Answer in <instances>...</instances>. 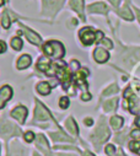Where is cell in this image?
<instances>
[{
  "label": "cell",
  "mask_w": 140,
  "mask_h": 156,
  "mask_svg": "<svg viewBox=\"0 0 140 156\" xmlns=\"http://www.w3.org/2000/svg\"><path fill=\"white\" fill-rule=\"evenodd\" d=\"M43 52L51 58H61L65 53L63 44L58 41H49L48 43H46L43 47Z\"/></svg>",
  "instance_id": "1"
},
{
  "label": "cell",
  "mask_w": 140,
  "mask_h": 156,
  "mask_svg": "<svg viewBox=\"0 0 140 156\" xmlns=\"http://www.w3.org/2000/svg\"><path fill=\"white\" fill-rule=\"evenodd\" d=\"M79 37L84 46H90L96 41V32L92 31L91 27H84L79 32Z\"/></svg>",
  "instance_id": "2"
},
{
  "label": "cell",
  "mask_w": 140,
  "mask_h": 156,
  "mask_svg": "<svg viewBox=\"0 0 140 156\" xmlns=\"http://www.w3.org/2000/svg\"><path fill=\"white\" fill-rule=\"evenodd\" d=\"M21 132L20 129H17L14 124L6 122V121H2L0 122V135L4 138H10L11 135H19Z\"/></svg>",
  "instance_id": "3"
},
{
  "label": "cell",
  "mask_w": 140,
  "mask_h": 156,
  "mask_svg": "<svg viewBox=\"0 0 140 156\" xmlns=\"http://www.w3.org/2000/svg\"><path fill=\"white\" fill-rule=\"evenodd\" d=\"M110 138V130L106 127V124H103L101 122L100 127L96 129V132L93 133V141L97 144H102Z\"/></svg>",
  "instance_id": "4"
},
{
  "label": "cell",
  "mask_w": 140,
  "mask_h": 156,
  "mask_svg": "<svg viewBox=\"0 0 140 156\" xmlns=\"http://www.w3.org/2000/svg\"><path fill=\"white\" fill-rule=\"evenodd\" d=\"M12 96V89L9 85H4L0 89V108H3L5 103L11 98Z\"/></svg>",
  "instance_id": "5"
},
{
  "label": "cell",
  "mask_w": 140,
  "mask_h": 156,
  "mask_svg": "<svg viewBox=\"0 0 140 156\" xmlns=\"http://www.w3.org/2000/svg\"><path fill=\"white\" fill-rule=\"evenodd\" d=\"M22 28H23V33L26 34L27 40H28L32 44H34V46H40V44L42 43V38H41L36 32H33L32 30H30L28 27H25V26H22Z\"/></svg>",
  "instance_id": "6"
},
{
  "label": "cell",
  "mask_w": 140,
  "mask_h": 156,
  "mask_svg": "<svg viewBox=\"0 0 140 156\" xmlns=\"http://www.w3.org/2000/svg\"><path fill=\"white\" fill-rule=\"evenodd\" d=\"M26 115H27V108L23 106H19L11 112V117H14L15 119H17L19 123H25L26 121Z\"/></svg>",
  "instance_id": "7"
},
{
  "label": "cell",
  "mask_w": 140,
  "mask_h": 156,
  "mask_svg": "<svg viewBox=\"0 0 140 156\" xmlns=\"http://www.w3.org/2000/svg\"><path fill=\"white\" fill-rule=\"evenodd\" d=\"M51 117V114H49V112L40 103V102H37V105H36V109H34V118L36 119H42V121H46V119H48Z\"/></svg>",
  "instance_id": "8"
},
{
  "label": "cell",
  "mask_w": 140,
  "mask_h": 156,
  "mask_svg": "<svg viewBox=\"0 0 140 156\" xmlns=\"http://www.w3.org/2000/svg\"><path fill=\"white\" fill-rule=\"evenodd\" d=\"M63 4V0H44V6L48 14H54L60 9Z\"/></svg>",
  "instance_id": "9"
},
{
  "label": "cell",
  "mask_w": 140,
  "mask_h": 156,
  "mask_svg": "<svg viewBox=\"0 0 140 156\" xmlns=\"http://www.w3.org/2000/svg\"><path fill=\"white\" fill-rule=\"evenodd\" d=\"M93 57H95V60L97 63H106L110 58V54L106 49H103V48H96L95 52H93Z\"/></svg>",
  "instance_id": "10"
},
{
  "label": "cell",
  "mask_w": 140,
  "mask_h": 156,
  "mask_svg": "<svg viewBox=\"0 0 140 156\" xmlns=\"http://www.w3.org/2000/svg\"><path fill=\"white\" fill-rule=\"evenodd\" d=\"M70 6L73 10H75L82 20H85L84 16V0H70Z\"/></svg>",
  "instance_id": "11"
},
{
  "label": "cell",
  "mask_w": 140,
  "mask_h": 156,
  "mask_svg": "<svg viewBox=\"0 0 140 156\" xmlns=\"http://www.w3.org/2000/svg\"><path fill=\"white\" fill-rule=\"evenodd\" d=\"M31 62H32L31 55L23 54V55H21L20 59L17 60L16 66H17V69H20V70H23V69H26V68H28V66L31 65Z\"/></svg>",
  "instance_id": "12"
},
{
  "label": "cell",
  "mask_w": 140,
  "mask_h": 156,
  "mask_svg": "<svg viewBox=\"0 0 140 156\" xmlns=\"http://www.w3.org/2000/svg\"><path fill=\"white\" fill-rule=\"evenodd\" d=\"M89 11L90 12H98V14H107L108 8L103 3H95V4H91L89 6Z\"/></svg>",
  "instance_id": "13"
},
{
  "label": "cell",
  "mask_w": 140,
  "mask_h": 156,
  "mask_svg": "<svg viewBox=\"0 0 140 156\" xmlns=\"http://www.w3.org/2000/svg\"><path fill=\"white\" fill-rule=\"evenodd\" d=\"M65 127H66V129H68L70 133H72L73 135H78V133H79V130H78V124L75 123V121H74L73 117H70V118L66 119Z\"/></svg>",
  "instance_id": "14"
},
{
  "label": "cell",
  "mask_w": 140,
  "mask_h": 156,
  "mask_svg": "<svg viewBox=\"0 0 140 156\" xmlns=\"http://www.w3.org/2000/svg\"><path fill=\"white\" fill-rule=\"evenodd\" d=\"M37 68H38L41 71L47 73V71L49 70V68H51V60H49L48 58H46V57H42V58L38 60V63H37Z\"/></svg>",
  "instance_id": "15"
},
{
  "label": "cell",
  "mask_w": 140,
  "mask_h": 156,
  "mask_svg": "<svg viewBox=\"0 0 140 156\" xmlns=\"http://www.w3.org/2000/svg\"><path fill=\"white\" fill-rule=\"evenodd\" d=\"M119 15L123 17V19H125V20H128V21H131L134 17H133V14H131V11H130V9L128 8V5H124L121 10H119Z\"/></svg>",
  "instance_id": "16"
},
{
  "label": "cell",
  "mask_w": 140,
  "mask_h": 156,
  "mask_svg": "<svg viewBox=\"0 0 140 156\" xmlns=\"http://www.w3.org/2000/svg\"><path fill=\"white\" fill-rule=\"evenodd\" d=\"M110 122H111V126H112L114 129L122 128V126H123V123H124L123 118H122V117H119V115H113Z\"/></svg>",
  "instance_id": "17"
},
{
  "label": "cell",
  "mask_w": 140,
  "mask_h": 156,
  "mask_svg": "<svg viewBox=\"0 0 140 156\" xmlns=\"http://www.w3.org/2000/svg\"><path fill=\"white\" fill-rule=\"evenodd\" d=\"M37 91L41 94V95H48L51 92V85L48 83H40L37 85Z\"/></svg>",
  "instance_id": "18"
},
{
  "label": "cell",
  "mask_w": 140,
  "mask_h": 156,
  "mask_svg": "<svg viewBox=\"0 0 140 156\" xmlns=\"http://www.w3.org/2000/svg\"><path fill=\"white\" fill-rule=\"evenodd\" d=\"M116 105H117V98H113V100H111V101H106L104 102V111L106 112H111V111H113L114 108H116Z\"/></svg>",
  "instance_id": "19"
},
{
  "label": "cell",
  "mask_w": 140,
  "mask_h": 156,
  "mask_svg": "<svg viewBox=\"0 0 140 156\" xmlns=\"http://www.w3.org/2000/svg\"><path fill=\"white\" fill-rule=\"evenodd\" d=\"M11 47H12L15 51H20V49L22 48V41H21V38L14 37L12 40H11Z\"/></svg>",
  "instance_id": "20"
},
{
  "label": "cell",
  "mask_w": 140,
  "mask_h": 156,
  "mask_svg": "<svg viewBox=\"0 0 140 156\" xmlns=\"http://www.w3.org/2000/svg\"><path fill=\"white\" fill-rule=\"evenodd\" d=\"M2 23H3V27L5 30H8L10 27V17H9V14L8 11H5L3 15H2Z\"/></svg>",
  "instance_id": "21"
},
{
  "label": "cell",
  "mask_w": 140,
  "mask_h": 156,
  "mask_svg": "<svg viewBox=\"0 0 140 156\" xmlns=\"http://www.w3.org/2000/svg\"><path fill=\"white\" fill-rule=\"evenodd\" d=\"M116 92H118V86H117V85H112V86H110L107 90L103 91V96H110V95H113V94H116Z\"/></svg>",
  "instance_id": "22"
},
{
  "label": "cell",
  "mask_w": 140,
  "mask_h": 156,
  "mask_svg": "<svg viewBox=\"0 0 140 156\" xmlns=\"http://www.w3.org/2000/svg\"><path fill=\"white\" fill-rule=\"evenodd\" d=\"M129 149L131 151H134V152H136V154L140 155V141H131L129 144Z\"/></svg>",
  "instance_id": "23"
},
{
  "label": "cell",
  "mask_w": 140,
  "mask_h": 156,
  "mask_svg": "<svg viewBox=\"0 0 140 156\" xmlns=\"http://www.w3.org/2000/svg\"><path fill=\"white\" fill-rule=\"evenodd\" d=\"M51 136H52L53 140H64V141L68 140V141H73V139L66 138V136H64L61 134H57V133H51Z\"/></svg>",
  "instance_id": "24"
},
{
  "label": "cell",
  "mask_w": 140,
  "mask_h": 156,
  "mask_svg": "<svg viewBox=\"0 0 140 156\" xmlns=\"http://www.w3.org/2000/svg\"><path fill=\"white\" fill-rule=\"evenodd\" d=\"M104 151H106V154L108 156H114L116 155V147L113 145H107L106 149H104Z\"/></svg>",
  "instance_id": "25"
},
{
  "label": "cell",
  "mask_w": 140,
  "mask_h": 156,
  "mask_svg": "<svg viewBox=\"0 0 140 156\" xmlns=\"http://www.w3.org/2000/svg\"><path fill=\"white\" fill-rule=\"evenodd\" d=\"M59 106H60V108H63V109L68 108V106H69V98H68V97H61V98L59 100Z\"/></svg>",
  "instance_id": "26"
},
{
  "label": "cell",
  "mask_w": 140,
  "mask_h": 156,
  "mask_svg": "<svg viewBox=\"0 0 140 156\" xmlns=\"http://www.w3.org/2000/svg\"><path fill=\"white\" fill-rule=\"evenodd\" d=\"M25 140H26L27 143L33 141V140H34V133H33V132H27V133H25Z\"/></svg>",
  "instance_id": "27"
},
{
  "label": "cell",
  "mask_w": 140,
  "mask_h": 156,
  "mask_svg": "<svg viewBox=\"0 0 140 156\" xmlns=\"http://www.w3.org/2000/svg\"><path fill=\"white\" fill-rule=\"evenodd\" d=\"M101 42H102V44H103L104 47L108 48V49H111V48L113 47V43H112V42L108 40V38H103V40H102Z\"/></svg>",
  "instance_id": "28"
},
{
  "label": "cell",
  "mask_w": 140,
  "mask_h": 156,
  "mask_svg": "<svg viewBox=\"0 0 140 156\" xmlns=\"http://www.w3.org/2000/svg\"><path fill=\"white\" fill-rule=\"evenodd\" d=\"M130 135H131V138H134L135 140H139V139H140V129L133 130V132L130 133Z\"/></svg>",
  "instance_id": "29"
},
{
  "label": "cell",
  "mask_w": 140,
  "mask_h": 156,
  "mask_svg": "<svg viewBox=\"0 0 140 156\" xmlns=\"http://www.w3.org/2000/svg\"><path fill=\"white\" fill-rule=\"evenodd\" d=\"M6 48H8L6 43H5L4 41H0V54H2V53H5V52H6Z\"/></svg>",
  "instance_id": "30"
},
{
  "label": "cell",
  "mask_w": 140,
  "mask_h": 156,
  "mask_svg": "<svg viewBox=\"0 0 140 156\" xmlns=\"http://www.w3.org/2000/svg\"><path fill=\"white\" fill-rule=\"evenodd\" d=\"M81 100H82V101H90V100H91V95H90L89 92H84V94L81 95Z\"/></svg>",
  "instance_id": "31"
},
{
  "label": "cell",
  "mask_w": 140,
  "mask_h": 156,
  "mask_svg": "<svg viewBox=\"0 0 140 156\" xmlns=\"http://www.w3.org/2000/svg\"><path fill=\"white\" fill-rule=\"evenodd\" d=\"M70 66H72L73 70H76L79 68V63L76 60H72V63H70Z\"/></svg>",
  "instance_id": "32"
},
{
  "label": "cell",
  "mask_w": 140,
  "mask_h": 156,
  "mask_svg": "<svg viewBox=\"0 0 140 156\" xmlns=\"http://www.w3.org/2000/svg\"><path fill=\"white\" fill-rule=\"evenodd\" d=\"M84 123H85L86 126H89V127H91V126H92V123H93V121H92L91 118H87V119H85V121H84Z\"/></svg>",
  "instance_id": "33"
},
{
  "label": "cell",
  "mask_w": 140,
  "mask_h": 156,
  "mask_svg": "<svg viewBox=\"0 0 140 156\" xmlns=\"http://www.w3.org/2000/svg\"><path fill=\"white\" fill-rule=\"evenodd\" d=\"M110 2H111L114 6H118V5H119V3H121V0H110Z\"/></svg>",
  "instance_id": "34"
},
{
  "label": "cell",
  "mask_w": 140,
  "mask_h": 156,
  "mask_svg": "<svg viewBox=\"0 0 140 156\" xmlns=\"http://www.w3.org/2000/svg\"><path fill=\"white\" fill-rule=\"evenodd\" d=\"M135 124H136L138 127H140V117H138V118L135 119Z\"/></svg>",
  "instance_id": "35"
},
{
  "label": "cell",
  "mask_w": 140,
  "mask_h": 156,
  "mask_svg": "<svg viewBox=\"0 0 140 156\" xmlns=\"http://www.w3.org/2000/svg\"><path fill=\"white\" fill-rule=\"evenodd\" d=\"M85 156H93V155H92L91 152H89V151H86V152H85Z\"/></svg>",
  "instance_id": "36"
},
{
  "label": "cell",
  "mask_w": 140,
  "mask_h": 156,
  "mask_svg": "<svg viewBox=\"0 0 140 156\" xmlns=\"http://www.w3.org/2000/svg\"><path fill=\"white\" fill-rule=\"evenodd\" d=\"M4 3H5V0H0V6H2Z\"/></svg>",
  "instance_id": "37"
},
{
  "label": "cell",
  "mask_w": 140,
  "mask_h": 156,
  "mask_svg": "<svg viewBox=\"0 0 140 156\" xmlns=\"http://www.w3.org/2000/svg\"><path fill=\"white\" fill-rule=\"evenodd\" d=\"M136 14H138V16H139V21H140V11H139V10H136Z\"/></svg>",
  "instance_id": "38"
},
{
  "label": "cell",
  "mask_w": 140,
  "mask_h": 156,
  "mask_svg": "<svg viewBox=\"0 0 140 156\" xmlns=\"http://www.w3.org/2000/svg\"><path fill=\"white\" fill-rule=\"evenodd\" d=\"M34 156H40V155L38 154H34Z\"/></svg>",
  "instance_id": "39"
}]
</instances>
